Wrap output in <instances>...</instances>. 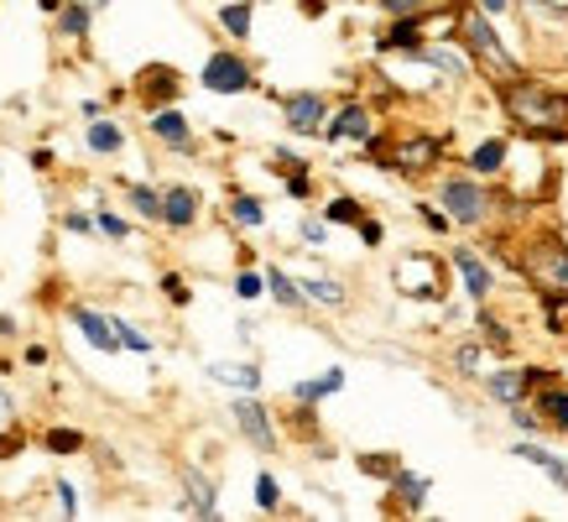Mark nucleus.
<instances>
[{"mask_svg": "<svg viewBox=\"0 0 568 522\" xmlns=\"http://www.w3.org/2000/svg\"><path fill=\"white\" fill-rule=\"evenodd\" d=\"M297 288H303V298H313L318 309H345V288H339V282L308 278V282H297Z\"/></svg>", "mask_w": 568, "mask_h": 522, "instance_id": "nucleus-21", "label": "nucleus"}, {"mask_svg": "<svg viewBox=\"0 0 568 522\" xmlns=\"http://www.w3.org/2000/svg\"><path fill=\"white\" fill-rule=\"evenodd\" d=\"M537 418H542V429H564L568 434V387H542L537 392Z\"/></svg>", "mask_w": 568, "mask_h": 522, "instance_id": "nucleus-13", "label": "nucleus"}, {"mask_svg": "<svg viewBox=\"0 0 568 522\" xmlns=\"http://www.w3.org/2000/svg\"><path fill=\"white\" fill-rule=\"evenodd\" d=\"M58 502H63V518H73V486H58Z\"/></svg>", "mask_w": 568, "mask_h": 522, "instance_id": "nucleus-45", "label": "nucleus"}, {"mask_svg": "<svg viewBox=\"0 0 568 522\" xmlns=\"http://www.w3.org/2000/svg\"><path fill=\"white\" fill-rule=\"evenodd\" d=\"M423 225H428V230H448V220H444V214H438V209H428V204H423Z\"/></svg>", "mask_w": 568, "mask_h": 522, "instance_id": "nucleus-40", "label": "nucleus"}, {"mask_svg": "<svg viewBox=\"0 0 568 522\" xmlns=\"http://www.w3.org/2000/svg\"><path fill=\"white\" fill-rule=\"evenodd\" d=\"M361 235H365V245H381V225H371V220H361Z\"/></svg>", "mask_w": 568, "mask_h": 522, "instance_id": "nucleus-42", "label": "nucleus"}, {"mask_svg": "<svg viewBox=\"0 0 568 522\" xmlns=\"http://www.w3.org/2000/svg\"><path fill=\"white\" fill-rule=\"evenodd\" d=\"M94 225H100L110 241H125V235H131V225H125L121 214H94Z\"/></svg>", "mask_w": 568, "mask_h": 522, "instance_id": "nucleus-34", "label": "nucleus"}, {"mask_svg": "<svg viewBox=\"0 0 568 522\" xmlns=\"http://www.w3.org/2000/svg\"><path fill=\"white\" fill-rule=\"evenodd\" d=\"M261 288H266V278H256V272H241V278H235V293L241 298H261Z\"/></svg>", "mask_w": 568, "mask_h": 522, "instance_id": "nucleus-36", "label": "nucleus"}, {"mask_svg": "<svg viewBox=\"0 0 568 522\" xmlns=\"http://www.w3.org/2000/svg\"><path fill=\"white\" fill-rule=\"evenodd\" d=\"M73 324H79V330H84V340L94 350H104V355H110V350H121V340H115V324H110V319H104V313H94V309H84V303H73Z\"/></svg>", "mask_w": 568, "mask_h": 522, "instance_id": "nucleus-8", "label": "nucleus"}, {"mask_svg": "<svg viewBox=\"0 0 568 522\" xmlns=\"http://www.w3.org/2000/svg\"><path fill=\"white\" fill-rule=\"evenodd\" d=\"M84 6H89V11H100V6H110V0H84Z\"/></svg>", "mask_w": 568, "mask_h": 522, "instance_id": "nucleus-47", "label": "nucleus"}, {"mask_svg": "<svg viewBox=\"0 0 568 522\" xmlns=\"http://www.w3.org/2000/svg\"><path fill=\"white\" fill-rule=\"evenodd\" d=\"M266 288H272V298L282 303V309H308V298H303V288H297V282L287 278L282 267H272V272H266Z\"/></svg>", "mask_w": 568, "mask_h": 522, "instance_id": "nucleus-19", "label": "nucleus"}, {"mask_svg": "<svg viewBox=\"0 0 568 522\" xmlns=\"http://www.w3.org/2000/svg\"><path fill=\"white\" fill-rule=\"evenodd\" d=\"M121 126H110V121H94V126H89V152H104V157H110V152H121Z\"/></svg>", "mask_w": 568, "mask_h": 522, "instance_id": "nucleus-23", "label": "nucleus"}, {"mask_svg": "<svg viewBox=\"0 0 568 522\" xmlns=\"http://www.w3.org/2000/svg\"><path fill=\"white\" fill-rule=\"evenodd\" d=\"M69 230H79V235H84V230H94V220H89V214H69Z\"/></svg>", "mask_w": 568, "mask_h": 522, "instance_id": "nucleus-44", "label": "nucleus"}, {"mask_svg": "<svg viewBox=\"0 0 568 522\" xmlns=\"http://www.w3.org/2000/svg\"><path fill=\"white\" fill-rule=\"evenodd\" d=\"M511 454H517V460H527V465H537V470H542V475L552 481V486H564V491H568V465L558 460V454H548L542 444H521V439L511 444Z\"/></svg>", "mask_w": 568, "mask_h": 522, "instance_id": "nucleus-10", "label": "nucleus"}, {"mask_svg": "<svg viewBox=\"0 0 568 522\" xmlns=\"http://www.w3.org/2000/svg\"><path fill=\"white\" fill-rule=\"evenodd\" d=\"M527 272H532L548 293H568V245L564 241H537L532 251H527Z\"/></svg>", "mask_w": 568, "mask_h": 522, "instance_id": "nucleus-4", "label": "nucleus"}, {"mask_svg": "<svg viewBox=\"0 0 568 522\" xmlns=\"http://www.w3.org/2000/svg\"><path fill=\"white\" fill-rule=\"evenodd\" d=\"M183 481H189V506L183 512H193V518H220V502H214V486H209L199 470H183Z\"/></svg>", "mask_w": 568, "mask_h": 522, "instance_id": "nucleus-14", "label": "nucleus"}, {"mask_svg": "<svg viewBox=\"0 0 568 522\" xmlns=\"http://www.w3.org/2000/svg\"><path fill=\"white\" fill-rule=\"evenodd\" d=\"M220 21L230 37H251V6H224Z\"/></svg>", "mask_w": 568, "mask_h": 522, "instance_id": "nucleus-28", "label": "nucleus"}, {"mask_svg": "<svg viewBox=\"0 0 568 522\" xmlns=\"http://www.w3.org/2000/svg\"><path fill=\"white\" fill-rule=\"evenodd\" d=\"M110 324H115V340H121V350H136V355H146V350H152V340H146L136 324H125V319H110Z\"/></svg>", "mask_w": 568, "mask_h": 522, "instance_id": "nucleus-27", "label": "nucleus"}, {"mask_svg": "<svg viewBox=\"0 0 568 522\" xmlns=\"http://www.w3.org/2000/svg\"><path fill=\"white\" fill-rule=\"evenodd\" d=\"M230 214H235V225H245V230H256L261 220H266V209H261V199H251V193H241V199L230 204Z\"/></svg>", "mask_w": 568, "mask_h": 522, "instance_id": "nucleus-24", "label": "nucleus"}, {"mask_svg": "<svg viewBox=\"0 0 568 522\" xmlns=\"http://www.w3.org/2000/svg\"><path fill=\"white\" fill-rule=\"evenodd\" d=\"M48 450H58V454L84 450V434H73V429H58V434H48Z\"/></svg>", "mask_w": 568, "mask_h": 522, "instance_id": "nucleus-32", "label": "nucleus"}, {"mask_svg": "<svg viewBox=\"0 0 568 522\" xmlns=\"http://www.w3.org/2000/svg\"><path fill=\"white\" fill-rule=\"evenodd\" d=\"M308 189H313V183L303 178V168H297V173L287 178V193H293V199H308Z\"/></svg>", "mask_w": 568, "mask_h": 522, "instance_id": "nucleus-38", "label": "nucleus"}, {"mask_svg": "<svg viewBox=\"0 0 568 522\" xmlns=\"http://www.w3.org/2000/svg\"><path fill=\"white\" fill-rule=\"evenodd\" d=\"M500 162H506V141H485V147H475V173H500Z\"/></svg>", "mask_w": 568, "mask_h": 522, "instance_id": "nucleus-26", "label": "nucleus"}, {"mask_svg": "<svg viewBox=\"0 0 568 522\" xmlns=\"http://www.w3.org/2000/svg\"><path fill=\"white\" fill-rule=\"evenodd\" d=\"M152 131L168 141V147H178V152H189V147H193V141H189V121H183L178 110H162V116L152 121Z\"/></svg>", "mask_w": 568, "mask_h": 522, "instance_id": "nucleus-18", "label": "nucleus"}, {"mask_svg": "<svg viewBox=\"0 0 568 522\" xmlns=\"http://www.w3.org/2000/svg\"><path fill=\"white\" fill-rule=\"evenodd\" d=\"M485 392H490V402H506V408H511V402L527 398V377H521V371H496V377L485 382Z\"/></svg>", "mask_w": 568, "mask_h": 522, "instance_id": "nucleus-16", "label": "nucleus"}, {"mask_svg": "<svg viewBox=\"0 0 568 522\" xmlns=\"http://www.w3.org/2000/svg\"><path fill=\"white\" fill-rule=\"evenodd\" d=\"M0 418H11V398L6 392H0Z\"/></svg>", "mask_w": 568, "mask_h": 522, "instance_id": "nucleus-46", "label": "nucleus"}, {"mask_svg": "<svg viewBox=\"0 0 568 522\" xmlns=\"http://www.w3.org/2000/svg\"><path fill=\"white\" fill-rule=\"evenodd\" d=\"M209 377L224 387H241V392H256L261 387V365H209Z\"/></svg>", "mask_w": 568, "mask_h": 522, "instance_id": "nucleus-20", "label": "nucleus"}, {"mask_svg": "<svg viewBox=\"0 0 568 522\" xmlns=\"http://www.w3.org/2000/svg\"><path fill=\"white\" fill-rule=\"evenodd\" d=\"M282 110H287V126H293L297 137H313L324 126V94H287Z\"/></svg>", "mask_w": 568, "mask_h": 522, "instance_id": "nucleus-7", "label": "nucleus"}, {"mask_svg": "<svg viewBox=\"0 0 568 522\" xmlns=\"http://www.w3.org/2000/svg\"><path fill=\"white\" fill-rule=\"evenodd\" d=\"M454 267H459V278H465L469 298H475V303H480V298L490 293V272H485V261L475 257V251H459V257H454Z\"/></svg>", "mask_w": 568, "mask_h": 522, "instance_id": "nucleus-15", "label": "nucleus"}, {"mask_svg": "<svg viewBox=\"0 0 568 522\" xmlns=\"http://www.w3.org/2000/svg\"><path fill=\"white\" fill-rule=\"evenodd\" d=\"M328 220H334V225H361L365 209L355 204V199H334V204H328Z\"/></svg>", "mask_w": 568, "mask_h": 522, "instance_id": "nucleus-30", "label": "nucleus"}, {"mask_svg": "<svg viewBox=\"0 0 568 522\" xmlns=\"http://www.w3.org/2000/svg\"><path fill=\"white\" fill-rule=\"evenodd\" d=\"M193 214H199V199H193L189 189H168V193H162V225L189 230Z\"/></svg>", "mask_w": 568, "mask_h": 522, "instance_id": "nucleus-12", "label": "nucleus"}, {"mask_svg": "<svg viewBox=\"0 0 568 522\" xmlns=\"http://www.w3.org/2000/svg\"><path fill=\"white\" fill-rule=\"evenodd\" d=\"M465 48H469V58H475L480 69H490L496 79H517V58H511L506 42L490 32L485 11H465Z\"/></svg>", "mask_w": 568, "mask_h": 522, "instance_id": "nucleus-2", "label": "nucleus"}, {"mask_svg": "<svg viewBox=\"0 0 568 522\" xmlns=\"http://www.w3.org/2000/svg\"><path fill=\"white\" fill-rule=\"evenodd\" d=\"M256 502L266 506V512H276V502H282V491H276L272 475H256Z\"/></svg>", "mask_w": 568, "mask_h": 522, "instance_id": "nucleus-33", "label": "nucleus"}, {"mask_svg": "<svg viewBox=\"0 0 568 522\" xmlns=\"http://www.w3.org/2000/svg\"><path fill=\"white\" fill-rule=\"evenodd\" d=\"M141 89H146V100H152V104L173 100V94H178V73H168V69H152V73H146V79H141Z\"/></svg>", "mask_w": 568, "mask_h": 522, "instance_id": "nucleus-22", "label": "nucleus"}, {"mask_svg": "<svg viewBox=\"0 0 568 522\" xmlns=\"http://www.w3.org/2000/svg\"><path fill=\"white\" fill-rule=\"evenodd\" d=\"M235 423H241V434L256 444L261 454L276 450V434H272V418H266V408H261L256 398H241L235 402Z\"/></svg>", "mask_w": 568, "mask_h": 522, "instance_id": "nucleus-6", "label": "nucleus"}, {"mask_svg": "<svg viewBox=\"0 0 568 522\" xmlns=\"http://www.w3.org/2000/svg\"><path fill=\"white\" fill-rule=\"evenodd\" d=\"M392 17H423V6H433V0H381Z\"/></svg>", "mask_w": 568, "mask_h": 522, "instance_id": "nucleus-35", "label": "nucleus"}, {"mask_svg": "<svg viewBox=\"0 0 568 522\" xmlns=\"http://www.w3.org/2000/svg\"><path fill=\"white\" fill-rule=\"evenodd\" d=\"M433 162H438V137H413L396 147V168H402V173H423Z\"/></svg>", "mask_w": 568, "mask_h": 522, "instance_id": "nucleus-9", "label": "nucleus"}, {"mask_svg": "<svg viewBox=\"0 0 568 522\" xmlns=\"http://www.w3.org/2000/svg\"><path fill=\"white\" fill-rule=\"evenodd\" d=\"M131 204H136V214H146V220H162V199H156L146 183H131Z\"/></svg>", "mask_w": 568, "mask_h": 522, "instance_id": "nucleus-29", "label": "nucleus"}, {"mask_svg": "<svg viewBox=\"0 0 568 522\" xmlns=\"http://www.w3.org/2000/svg\"><path fill=\"white\" fill-rule=\"evenodd\" d=\"M396 486H402V496H407V506H423V496H428V475H413V470H396Z\"/></svg>", "mask_w": 568, "mask_h": 522, "instance_id": "nucleus-25", "label": "nucleus"}, {"mask_svg": "<svg viewBox=\"0 0 568 522\" xmlns=\"http://www.w3.org/2000/svg\"><path fill=\"white\" fill-rule=\"evenodd\" d=\"M459 371H480V345H465V350H459Z\"/></svg>", "mask_w": 568, "mask_h": 522, "instance_id": "nucleus-39", "label": "nucleus"}, {"mask_svg": "<svg viewBox=\"0 0 568 522\" xmlns=\"http://www.w3.org/2000/svg\"><path fill=\"white\" fill-rule=\"evenodd\" d=\"M475 6H480L485 17H506V11H511V6H517V0H475Z\"/></svg>", "mask_w": 568, "mask_h": 522, "instance_id": "nucleus-37", "label": "nucleus"}, {"mask_svg": "<svg viewBox=\"0 0 568 522\" xmlns=\"http://www.w3.org/2000/svg\"><path fill=\"white\" fill-rule=\"evenodd\" d=\"M89 17H94L89 6H63V32H69V37H84L89 32Z\"/></svg>", "mask_w": 568, "mask_h": 522, "instance_id": "nucleus-31", "label": "nucleus"}, {"mask_svg": "<svg viewBox=\"0 0 568 522\" xmlns=\"http://www.w3.org/2000/svg\"><path fill=\"white\" fill-rule=\"evenodd\" d=\"M204 89L209 94H245V89H251L245 58H235V52H214V58L204 63Z\"/></svg>", "mask_w": 568, "mask_h": 522, "instance_id": "nucleus-5", "label": "nucleus"}, {"mask_svg": "<svg viewBox=\"0 0 568 522\" xmlns=\"http://www.w3.org/2000/svg\"><path fill=\"white\" fill-rule=\"evenodd\" d=\"M506 116H511L521 131H532V137H542V141L568 137V94L564 89L511 79V89H506Z\"/></svg>", "mask_w": 568, "mask_h": 522, "instance_id": "nucleus-1", "label": "nucleus"}, {"mask_svg": "<svg viewBox=\"0 0 568 522\" xmlns=\"http://www.w3.org/2000/svg\"><path fill=\"white\" fill-rule=\"evenodd\" d=\"M438 199H444V209L459 225H480L485 214H490V199H485L480 178H444V183H438Z\"/></svg>", "mask_w": 568, "mask_h": 522, "instance_id": "nucleus-3", "label": "nucleus"}, {"mask_svg": "<svg viewBox=\"0 0 568 522\" xmlns=\"http://www.w3.org/2000/svg\"><path fill=\"white\" fill-rule=\"evenodd\" d=\"M371 137V116H365V104H345L334 126H328V141H365Z\"/></svg>", "mask_w": 568, "mask_h": 522, "instance_id": "nucleus-11", "label": "nucleus"}, {"mask_svg": "<svg viewBox=\"0 0 568 522\" xmlns=\"http://www.w3.org/2000/svg\"><path fill=\"white\" fill-rule=\"evenodd\" d=\"M339 387H345V371L334 365V371H324L318 382H297V387H293V402H318V398H334Z\"/></svg>", "mask_w": 568, "mask_h": 522, "instance_id": "nucleus-17", "label": "nucleus"}, {"mask_svg": "<svg viewBox=\"0 0 568 522\" xmlns=\"http://www.w3.org/2000/svg\"><path fill=\"white\" fill-rule=\"evenodd\" d=\"M162 288H168V293H173L178 303H189V288H183V282H178V278H162Z\"/></svg>", "mask_w": 568, "mask_h": 522, "instance_id": "nucleus-41", "label": "nucleus"}, {"mask_svg": "<svg viewBox=\"0 0 568 522\" xmlns=\"http://www.w3.org/2000/svg\"><path fill=\"white\" fill-rule=\"evenodd\" d=\"M303 241H313V245H324V225H313V220H308V225H303Z\"/></svg>", "mask_w": 568, "mask_h": 522, "instance_id": "nucleus-43", "label": "nucleus"}]
</instances>
